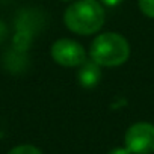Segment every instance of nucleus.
I'll use <instances>...</instances> for the list:
<instances>
[{"label":"nucleus","mask_w":154,"mask_h":154,"mask_svg":"<svg viewBox=\"0 0 154 154\" xmlns=\"http://www.w3.org/2000/svg\"><path fill=\"white\" fill-rule=\"evenodd\" d=\"M104 20V6L98 0H74L63 14L66 29L77 35L97 33L103 27Z\"/></svg>","instance_id":"1"},{"label":"nucleus","mask_w":154,"mask_h":154,"mask_svg":"<svg viewBox=\"0 0 154 154\" xmlns=\"http://www.w3.org/2000/svg\"><path fill=\"white\" fill-rule=\"evenodd\" d=\"M130 56L128 41L115 32L100 33L94 38L89 48V57L100 66H119L127 62Z\"/></svg>","instance_id":"2"},{"label":"nucleus","mask_w":154,"mask_h":154,"mask_svg":"<svg viewBox=\"0 0 154 154\" xmlns=\"http://www.w3.org/2000/svg\"><path fill=\"white\" fill-rule=\"evenodd\" d=\"M124 145L131 154H152L154 152V124L134 122L124 136Z\"/></svg>","instance_id":"3"},{"label":"nucleus","mask_w":154,"mask_h":154,"mask_svg":"<svg viewBox=\"0 0 154 154\" xmlns=\"http://www.w3.org/2000/svg\"><path fill=\"white\" fill-rule=\"evenodd\" d=\"M50 54L56 63L62 66H68V68L80 66L88 57L83 45L69 38H60L54 41L51 45Z\"/></svg>","instance_id":"4"},{"label":"nucleus","mask_w":154,"mask_h":154,"mask_svg":"<svg viewBox=\"0 0 154 154\" xmlns=\"http://www.w3.org/2000/svg\"><path fill=\"white\" fill-rule=\"evenodd\" d=\"M77 80L82 88L86 89H92L95 88L100 80H101V66L98 63H95L92 59H86L77 71Z\"/></svg>","instance_id":"5"},{"label":"nucleus","mask_w":154,"mask_h":154,"mask_svg":"<svg viewBox=\"0 0 154 154\" xmlns=\"http://www.w3.org/2000/svg\"><path fill=\"white\" fill-rule=\"evenodd\" d=\"M8 154H42V151L33 145H18L12 148Z\"/></svg>","instance_id":"6"},{"label":"nucleus","mask_w":154,"mask_h":154,"mask_svg":"<svg viewBox=\"0 0 154 154\" xmlns=\"http://www.w3.org/2000/svg\"><path fill=\"white\" fill-rule=\"evenodd\" d=\"M137 5L143 15L154 18V0H137Z\"/></svg>","instance_id":"7"},{"label":"nucleus","mask_w":154,"mask_h":154,"mask_svg":"<svg viewBox=\"0 0 154 154\" xmlns=\"http://www.w3.org/2000/svg\"><path fill=\"white\" fill-rule=\"evenodd\" d=\"M101 2V5L103 6H110V8H113V6H118V5H121L124 0H100Z\"/></svg>","instance_id":"8"},{"label":"nucleus","mask_w":154,"mask_h":154,"mask_svg":"<svg viewBox=\"0 0 154 154\" xmlns=\"http://www.w3.org/2000/svg\"><path fill=\"white\" fill-rule=\"evenodd\" d=\"M107 154H131V152H130V151H128L125 146H124V148L118 146V148H113V149H110Z\"/></svg>","instance_id":"9"},{"label":"nucleus","mask_w":154,"mask_h":154,"mask_svg":"<svg viewBox=\"0 0 154 154\" xmlns=\"http://www.w3.org/2000/svg\"><path fill=\"white\" fill-rule=\"evenodd\" d=\"M5 36H6V26L3 21H0V42L5 39Z\"/></svg>","instance_id":"10"},{"label":"nucleus","mask_w":154,"mask_h":154,"mask_svg":"<svg viewBox=\"0 0 154 154\" xmlns=\"http://www.w3.org/2000/svg\"><path fill=\"white\" fill-rule=\"evenodd\" d=\"M62 2H74V0H62Z\"/></svg>","instance_id":"11"}]
</instances>
